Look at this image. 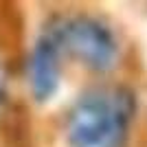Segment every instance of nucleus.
<instances>
[{
  "label": "nucleus",
  "instance_id": "nucleus-1",
  "mask_svg": "<svg viewBox=\"0 0 147 147\" xmlns=\"http://www.w3.org/2000/svg\"><path fill=\"white\" fill-rule=\"evenodd\" d=\"M136 112V97L125 86L94 88L75 103L68 119L70 147H123Z\"/></svg>",
  "mask_w": 147,
  "mask_h": 147
},
{
  "label": "nucleus",
  "instance_id": "nucleus-2",
  "mask_svg": "<svg viewBox=\"0 0 147 147\" xmlns=\"http://www.w3.org/2000/svg\"><path fill=\"white\" fill-rule=\"evenodd\" d=\"M59 49L73 53L92 70H110L119 57L117 37L94 18H70L49 31Z\"/></svg>",
  "mask_w": 147,
  "mask_h": 147
},
{
  "label": "nucleus",
  "instance_id": "nucleus-3",
  "mask_svg": "<svg viewBox=\"0 0 147 147\" xmlns=\"http://www.w3.org/2000/svg\"><path fill=\"white\" fill-rule=\"evenodd\" d=\"M59 44L55 37L46 33L37 40L31 55V88L40 101L53 97L59 84Z\"/></svg>",
  "mask_w": 147,
  "mask_h": 147
},
{
  "label": "nucleus",
  "instance_id": "nucleus-4",
  "mask_svg": "<svg viewBox=\"0 0 147 147\" xmlns=\"http://www.w3.org/2000/svg\"><path fill=\"white\" fill-rule=\"evenodd\" d=\"M0 88H2V81H0Z\"/></svg>",
  "mask_w": 147,
  "mask_h": 147
}]
</instances>
